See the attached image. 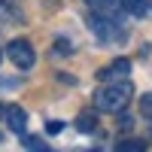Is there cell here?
Here are the masks:
<instances>
[{"label": "cell", "mask_w": 152, "mask_h": 152, "mask_svg": "<svg viewBox=\"0 0 152 152\" xmlns=\"http://www.w3.org/2000/svg\"><path fill=\"white\" fill-rule=\"evenodd\" d=\"M149 12H152V3H149Z\"/></svg>", "instance_id": "obj_16"}, {"label": "cell", "mask_w": 152, "mask_h": 152, "mask_svg": "<svg viewBox=\"0 0 152 152\" xmlns=\"http://www.w3.org/2000/svg\"><path fill=\"white\" fill-rule=\"evenodd\" d=\"M116 149H119V152H143L146 143H143V140H122V143H116Z\"/></svg>", "instance_id": "obj_9"}, {"label": "cell", "mask_w": 152, "mask_h": 152, "mask_svg": "<svg viewBox=\"0 0 152 152\" xmlns=\"http://www.w3.org/2000/svg\"><path fill=\"white\" fill-rule=\"evenodd\" d=\"M122 6H125V12L134 15V18H143L146 12H149V3H146V0H122Z\"/></svg>", "instance_id": "obj_7"}, {"label": "cell", "mask_w": 152, "mask_h": 152, "mask_svg": "<svg viewBox=\"0 0 152 152\" xmlns=\"http://www.w3.org/2000/svg\"><path fill=\"white\" fill-rule=\"evenodd\" d=\"M0 143H3V137H0Z\"/></svg>", "instance_id": "obj_17"}, {"label": "cell", "mask_w": 152, "mask_h": 152, "mask_svg": "<svg viewBox=\"0 0 152 152\" xmlns=\"http://www.w3.org/2000/svg\"><path fill=\"white\" fill-rule=\"evenodd\" d=\"M97 128V119H94V113H79V119H76V131H82V134H91Z\"/></svg>", "instance_id": "obj_8"}, {"label": "cell", "mask_w": 152, "mask_h": 152, "mask_svg": "<svg viewBox=\"0 0 152 152\" xmlns=\"http://www.w3.org/2000/svg\"><path fill=\"white\" fill-rule=\"evenodd\" d=\"M131 94H134V88H131V82H128V79L104 82V85L94 91V107H97L100 113H119V110L128 107Z\"/></svg>", "instance_id": "obj_1"}, {"label": "cell", "mask_w": 152, "mask_h": 152, "mask_svg": "<svg viewBox=\"0 0 152 152\" xmlns=\"http://www.w3.org/2000/svg\"><path fill=\"white\" fill-rule=\"evenodd\" d=\"M55 46H58V52H61V55H67V52H73V49H70V46H67V43H64V40H58V43H55Z\"/></svg>", "instance_id": "obj_13"}, {"label": "cell", "mask_w": 152, "mask_h": 152, "mask_svg": "<svg viewBox=\"0 0 152 152\" xmlns=\"http://www.w3.org/2000/svg\"><path fill=\"white\" fill-rule=\"evenodd\" d=\"M6 125L15 134H21L24 128H28V113H24L21 107H6Z\"/></svg>", "instance_id": "obj_6"}, {"label": "cell", "mask_w": 152, "mask_h": 152, "mask_svg": "<svg viewBox=\"0 0 152 152\" xmlns=\"http://www.w3.org/2000/svg\"><path fill=\"white\" fill-rule=\"evenodd\" d=\"M88 28H91V34L97 37L100 43H119L128 37V31L122 28L119 18H110V15H100V12H94V15H88Z\"/></svg>", "instance_id": "obj_2"}, {"label": "cell", "mask_w": 152, "mask_h": 152, "mask_svg": "<svg viewBox=\"0 0 152 152\" xmlns=\"http://www.w3.org/2000/svg\"><path fill=\"white\" fill-rule=\"evenodd\" d=\"M119 125H122V128H125V131H128V128H131V125H134V122H131V116H122V119H119Z\"/></svg>", "instance_id": "obj_14"}, {"label": "cell", "mask_w": 152, "mask_h": 152, "mask_svg": "<svg viewBox=\"0 0 152 152\" xmlns=\"http://www.w3.org/2000/svg\"><path fill=\"white\" fill-rule=\"evenodd\" d=\"M128 73H131V61L128 58H119V61H113L110 67L97 70V79L100 82H119V79H128Z\"/></svg>", "instance_id": "obj_4"}, {"label": "cell", "mask_w": 152, "mask_h": 152, "mask_svg": "<svg viewBox=\"0 0 152 152\" xmlns=\"http://www.w3.org/2000/svg\"><path fill=\"white\" fill-rule=\"evenodd\" d=\"M140 110H143V116L152 122V91H149V94H143V100H140Z\"/></svg>", "instance_id": "obj_11"}, {"label": "cell", "mask_w": 152, "mask_h": 152, "mask_svg": "<svg viewBox=\"0 0 152 152\" xmlns=\"http://www.w3.org/2000/svg\"><path fill=\"white\" fill-rule=\"evenodd\" d=\"M21 146H24V149H34V152H43V149H49V146L40 140V137H24V140H21Z\"/></svg>", "instance_id": "obj_10"}, {"label": "cell", "mask_w": 152, "mask_h": 152, "mask_svg": "<svg viewBox=\"0 0 152 152\" xmlns=\"http://www.w3.org/2000/svg\"><path fill=\"white\" fill-rule=\"evenodd\" d=\"M0 58H3V52H0Z\"/></svg>", "instance_id": "obj_18"}, {"label": "cell", "mask_w": 152, "mask_h": 152, "mask_svg": "<svg viewBox=\"0 0 152 152\" xmlns=\"http://www.w3.org/2000/svg\"><path fill=\"white\" fill-rule=\"evenodd\" d=\"M85 3L91 6L94 12H100V15H110V18H119L122 21V12H125L122 0H85Z\"/></svg>", "instance_id": "obj_5"}, {"label": "cell", "mask_w": 152, "mask_h": 152, "mask_svg": "<svg viewBox=\"0 0 152 152\" xmlns=\"http://www.w3.org/2000/svg\"><path fill=\"white\" fill-rule=\"evenodd\" d=\"M61 128H64V125H61V122H49V125H46V131H49V134H58Z\"/></svg>", "instance_id": "obj_12"}, {"label": "cell", "mask_w": 152, "mask_h": 152, "mask_svg": "<svg viewBox=\"0 0 152 152\" xmlns=\"http://www.w3.org/2000/svg\"><path fill=\"white\" fill-rule=\"evenodd\" d=\"M6 55H9V61H12L18 70H31V67H34V61H37L34 46H31L28 40H12V43L6 46Z\"/></svg>", "instance_id": "obj_3"}, {"label": "cell", "mask_w": 152, "mask_h": 152, "mask_svg": "<svg viewBox=\"0 0 152 152\" xmlns=\"http://www.w3.org/2000/svg\"><path fill=\"white\" fill-rule=\"evenodd\" d=\"M0 116H6V107H3V104H0Z\"/></svg>", "instance_id": "obj_15"}]
</instances>
